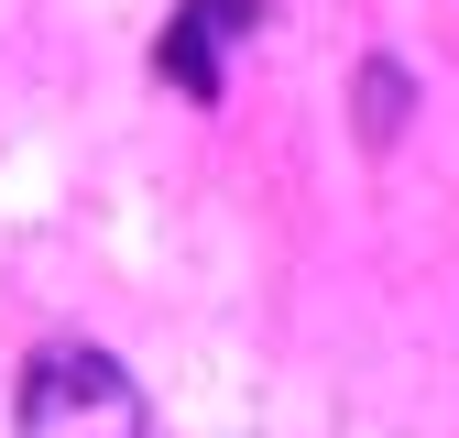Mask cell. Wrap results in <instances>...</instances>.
<instances>
[{
	"mask_svg": "<svg viewBox=\"0 0 459 438\" xmlns=\"http://www.w3.org/2000/svg\"><path fill=\"white\" fill-rule=\"evenodd\" d=\"M22 438H164V416L99 340H44L22 362Z\"/></svg>",
	"mask_w": 459,
	"mask_h": 438,
	"instance_id": "obj_1",
	"label": "cell"
},
{
	"mask_svg": "<svg viewBox=\"0 0 459 438\" xmlns=\"http://www.w3.org/2000/svg\"><path fill=\"white\" fill-rule=\"evenodd\" d=\"M241 33H263V0H176L164 33H153V77L176 88V99H219Z\"/></svg>",
	"mask_w": 459,
	"mask_h": 438,
	"instance_id": "obj_2",
	"label": "cell"
}]
</instances>
